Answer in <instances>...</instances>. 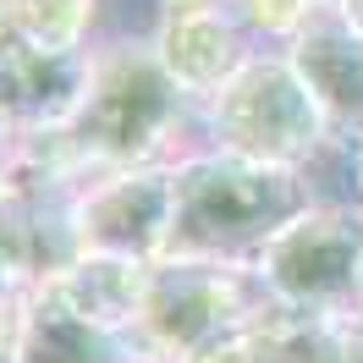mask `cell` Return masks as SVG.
<instances>
[{
  "label": "cell",
  "instance_id": "7a4b0ae2",
  "mask_svg": "<svg viewBox=\"0 0 363 363\" xmlns=\"http://www.w3.org/2000/svg\"><path fill=\"white\" fill-rule=\"evenodd\" d=\"M314 204V187L297 165L226 155V149H199L177 160V231L171 253L187 259H220V264H248L264 253L281 226H292Z\"/></svg>",
  "mask_w": 363,
  "mask_h": 363
},
{
  "label": "cell",
  "instance_id": "e0dca14e",
  "mask_svg": "<svg viewBox=\"0 0 363 363\" xmlns=\"http://www.w3.org/2000/svg\"><path fill=\"white\" fill-rule=\"evenodd\" d=\"M182 6H215V0H160V11H182Z\"/></svg>",
  "mask_w": 363,
  "mask_h": 363
},
{
  "label": "cell",
  "instance_id": "30bf717a",
  "mask_svg": "<svg viewBox=\"0 0 363 363\" xmlns=\"http://www.w3.org/2000/svg\"><path fill=\"white\" fill-rule=\"evenodd\" d=\"M281 50L292 55L303 83L314 89L330 133L363 138V33L358 28H347V17H341L336 6H325Z\"/></svg>",
  "mask_w": 363,
  "mask_h": 363
},
{
  "label": "cell",
  "instance_id": "5bb4252c",
  "mask_svg": "<svg viewBox=\"0 0 363 363\" xmlns=\"http://www.w3.org/2000/svg\"><path fill=\"white\" fill-rule=\"evenodd\" d=\"M226 6L248 23V33L259 39V45H286L314 11L336 6V0H226Z\"/></svg>",
  "mask_w": 363,
  "mask_h": 363
},
{
  "label": "cell",
  "instance_id": "8fae6325",
  "mask_svg": "<svg viewBox=\"0 0 363 363\" xmlns=\"http://www.w3.org/2000/svg\"><path fill=\"white\" fill-rule=\"evenodd\" d=\"M352 330H358V308L319 314L281 297H259V308L242 319V336L259 363H347Z\"/></svg>",
  "mask_w": 363,
  "mask_h": 363
},
{
  "label": "cell",
  "instance_id": "3957f363",
  "mask_svg": "<svg viewBox=\"0 0 363 363\" xmlns=\"http://www.w3.org/2000/svg\"><path fill=\"white\" fill-rule=\"evenodd\" d=\"M199 133H204V149L297 165V171L336 138L314 89L303 83V72L281 45H259L242 61V72L199 105Z\"/></svg>",
  "mask_w": 363,
  "mask_h": 363
},
{
  "label": "cell",
  "instance_id": "6da1fadb",
  "mask_svg": "<svg viewBox=\"0 0 363 363\" xmlns=\"http://www.w3.org/2000/svg\"><path fill=\"white\" fill-rule=\"evenodd\" d=\"M55 165L67 199L94 177L111 171H149L177 165L199 155V105L171 83L149 39H99L94 45V77L89 94L61 133L23 138Z\"/></svg>",
  "mask_w": 363,
  "mask_h": 363
},
{
  "label": "cell",
  "instance_id": "9c48e42d",
  "mask_svg": "<svg viewBox=\"0 0 363 363\" xmlns=\"http://www.w3.org/2000/svg\"><path fill=\"white\" fill-rule=\"evenodd\" d=\"M94 77V50H33L6 33L0 83H6V138L61 133Z\"/></svg>",
  "mask_w": 363,
  "mask_h": 363
},
{
  "label": "cell",
  "instance_id": "ba28073f",
  "mask_svg": "<svg viewBox=\"0 0 363 363\" xmlns=\"http://www.w3.org/2000/svg\"><path fill=\"white\" fill-rule=\"evenodd\" d=\"M149 45H155L160 67L171 72V83H177L193 105H204L220 83H231V77L242 72V61L259 50V39L248 33V23L231 11L226 0H215V6L160 11Z\"/></svg>",
  "mask_w": 363,
  "mask_h": 363
},
{
  "label": "cell",
  "instance_id": "4fadbf2b",
  "mask_svg": "<svg viewBox=\"0 0 363 363\" xmlns=\"http://www.w3.org/2000/svg\"><path fill=\"white\" fill-rule=\"evenodd\" d=\"M6 33L33 50H94L111 23V0H0Z\"/></svg>",
  "mask_w": 363,
  "mask_h": 363
},
{
  "label": "cell",
  "instance_id": "7c38bea8",
  "mask_svg": "<svg viewBox=\"0 0 363 363\" xmlns=\"http://www.w3.org/2000/svg\"><path fill=\"white\" fill-rule=\"evenodd\" d=\"M149 281H155V264H143V259H127V253H77L50 286L67 297L83 319L105 325L116 336H133L138 319H143V303H149Z\"/></svg>",
  "mask_w": 363,
  "mask_h": 363
},
{
  "label": "cell",
  "instance_id": "2e32d148",
  "mask_svg": "<svg viewBox=\"0 0 363 363\" xmlns=\"http://www.w3.org/2000/svg\"><path fill=\"white\" fill-rule=\"evenodd\" d=\"M336 11L347 17V28H358V33H363V0H336Z\"/></svg>",
  "mask_w": 363,
  "mask_h": 363
},
{
  "label": "cell",
  "instance_id": "d6986e66",
  "mask_svg": "<svg viewBox=\"0 0 363 363\" xmlns=\"http://www.w3.org/2000/svg\"><path fill=\"white\" fill-rule=\"evenodd\" d=\"M358 308H363V281H358Z\"/></svg>",
  "mask_w": 363,
  "mask_h": 363
},
{
  "label": "cell",
  "instance_id": "9a60e30c",
  "mask_svg": "<svg viewBox=\"0 0 363 363\" xmlns=\"http://www.w3.org/2000/svg\"><path fill=\"white\" fill-rule=\"evenodd\" d=\"M187 363H259V358H253L248 336H242V325H237V330H226V336H215L204 352H193Z\"/></svg>",
  "mask_w": 363,
  "mask_h": 363
},
{
  "label": "cell",
  "instance_id": "52a82bcc",
  "mask_svg": "<svg viewBox=\"0 0 363 363\" xmlns=\"http://www.w3.org/2000/svg\"><path fill=\"white\" fill-rule=\"evenodd\" d=\"M6 363H138L116 336L72 308L55 286H6Z\"/></svg>",
  "mask_w": 363,
  "mask_h": 363
},
{
  "label": "cell",
  "instance_id": "8992f818",
  "mask_svg": "<svg viewBox=\"0 0 363 363\" xmlns=\"http://www.w3.org/2000/svg\"><path fill=\"white\" fill-rule=\"evenodd\" d=\"M67 226L77 253H127L143 264L165 259L177 231V165L83 182L67 199Z\"/></svg>",
  "mask_w": 363,
  "mask_h": 363
},
{
  "label": "cell",
  "instance_id": "277c9868",
  "mask_svg": "<svg viewBox=\"0 0 363 363\" xmlns=\"http://www.w3.org/2000/svg\"><path fill=\"white\" fill-rule=\"evenodd\" d=\"M259 297H264V286L248 264L187 259V253L155 259L149 303H143V319L133 330L138 363H187L215 336L237 330L259 308Z\"/></svg>",
  "mask_w": 363,
  "mask_h": 363
},
{
  "label": "cell",
  "instance_id": "ac0fdd59",
  "mask_svg": "<svg viewBox=\"0 0 363 363\" xmlns=\"http://www.w3.org/2000/svg\"><path fill=\"white\" fill-rule=\"evenodd\" d=\"M352 160H358V199H363V138H352Z\"/></svg>",
  "mask_w": 363,
  "mask_h": 363
},
{
  "label": "cell",
  "instance_id": "5b68a950",
  "mask_svg": "<svg viewBox=\"0 0 363 363\" xmlns=\"http://www.w3.org/2000/svg\"><path fill=\"white\" fill-rule=\"evenodd\" d=\"M264 297L297 308H358L363 281V204H308L253 259Z\"/></svg>",
  "mask_w": 363,
  "mask_h": 363
}]
</instances>
